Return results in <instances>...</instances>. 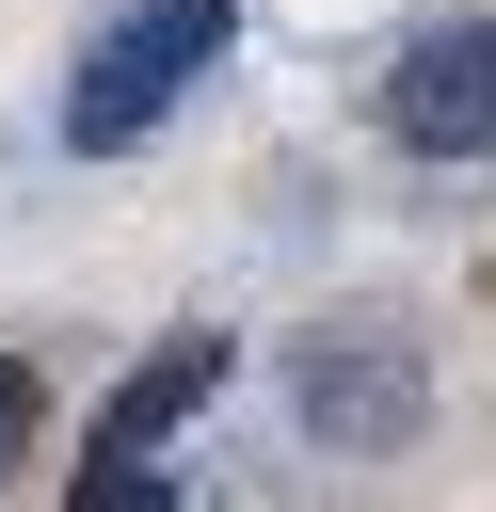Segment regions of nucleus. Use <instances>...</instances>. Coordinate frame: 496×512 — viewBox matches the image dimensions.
I'll return each instance as SVG.
<instances>
[{"mask_svg":"<svg viewBox=\"0 0 496 512\" xmlns=\"http://www.w3.org/2000/svg\"><path fill=\"white\" fill-rule=\"evenodd\" d=\"M224 16H240V0H128V16L80 48V80H64V144H80V160H128V144L208 80Z\"/></svg>","mask_w":496,"mask_h":512,"instance_id":"f257e3e1","label":"nucleus"},{"mask_svg":"<svg viewBox=\"0 0 496 512\" xmlns=\"http://www.w3.org/2000/svg\"><path fill=\"white\" fill-rule=\"evenodd\" d=\"M288 416H304V448H400V432L432 416V384H416V336H400L384 304H352V320H304V336H288Z\"/></svg>","mask_w":496,"mask_h":512,"instance_id":"f03ea898","label":"nucleus"},{"mask_svg":"<svg viewBox=\"0 0 496 512\" xmlns=\"http://www.w3.org/2000/svg\"><path fill=\"white\" fill-rule=\"evenodd\" d=\"M80 512H192V496H176L160 464H96V448H80Z\"/></svg>","mask_w":496,"mask_h":512,"instance_id":"39448f33","label":"nucleus"},{"mask_svg":"<svg viewBox=\"0 0 496 512\" xmlns=\"http://www.w3.org/2000/svg\"><path fill=\"white\" fill-rule=\"evenodd\" d=\"M224 368H240L224 336H160V352H144V368L112 384V416H96V464H160V432H192Z\"/></svg>","mask_w":496,"mask_h":512,"instance_id":"20e7f679","label":"nucleus"},{"mask_svg":"<svg viewBox=\"0 0 496 512\" xmlns=\"http://www.w3.org/2000/svg\"><path fill=\"white\" fill-rule=\"evenodd\" d=\"M384 144L400 160H496V16H416L384 64Z\"/></svg>","mask_w":496,"mask_h":512,"instance_id":"7ed1b4c3","label":"nucleus"},{"mask_svg":"<svg viewBox=\"0 0 496 512\" xmlns=\"http://www.w3.org/2000/svg\"><path fill=\"white\" fill-rule=\"evenodd\" d=\"M16 448H32V368L0 352V464H16Z\"/></svg>","mask_w":496,"mask_h":512,"instance_id":"423d86ee","label":"nucleus"}]
</instances>
